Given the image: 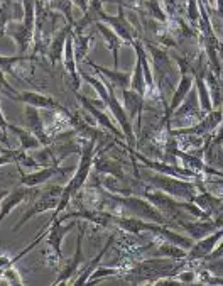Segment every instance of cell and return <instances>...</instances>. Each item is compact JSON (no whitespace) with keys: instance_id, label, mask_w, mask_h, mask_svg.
<instances>
[{"instance_id":"obj_10","label":"cell","mask_w":223,"mask_h":286,"mask_svg":"<svg viewBox=\"0 0 223 286\" xmlns=\"http://www.w3.org/2000/svg\"><path fill=\"white\" fill-rule=\"evenodd\" d=\"M146 198L154 203L155 208L163 210V213H167L169 217H176L183 210V203L172 200L167 193H159V191L158 193H146Z\"/></svg>"},{"instance_id":"obj_20","label":"cell","mask_w":223,"mask_h":286,"mask_svg":"<svg viewBox=\"0 0 223 286\" xmlns=\"http://www.w3.org/2000/svg\"><path fill=\"white\" fill-rule=\"evenodd\" d=\"M119 14H120V15H117V17H108V15H105V14L102 12V10H100V12H98L100 17H102L103 20L110 22V24L115 27L117 32H119V34H120L122 39L132 41L130 27H129V24H127V22H125V17H124V9H122V7H120V12H119Z\"/></svg>"},{"instance_id":"obj_30","label":"cell","mask_w":223,"mask_h":286,"mask_svg":"<svg viewBox=\"0 0 223 286\" xmlns=\"http://www.w3.org/2000/svg\"><path fill=\"white\" fill-rule=\"evenodd\" d=\"M31 56H22V54H17V56H0V71H7V73L17 76V73L12 70V64L22 61V59H29Z\"/></svg>"},{"instance_id":"obj_41","label":"cell","mask_w":223,"mask_h":286,"mask_svg":"<svg viewBox=\"0 0 223 286\" xmlns=\"http://www.w3.org/2000/svg\"><path fill=\"white\" fill-rule=\"evenodd\" d=\"M218 4H220V12L223 15V0H218Z\"/></svg>"},{"instance_id":"obj_3","label":"cell","mask_w":223,"mask_h":286,"mask_svg":"<svg viewBox=\"0 0 223 286\" xmlns=\"http://www.w3.org/2000/svg\"><path fill=\"white\" fill-rule=\"evenodd\" d=\"M147 181L155 188L163 190L164 193L171 195V196H180V198H185V200H191L194 198V190H196V186L193 183H186V181H180V180H174L171 178V176H164V174H155V176H150L147 178Z\"/></svg>"},{"instance_id":"obj_4","label":"cell","mask_w":223,"mask_h":286,"mask_svg":"<svg viewBox=\"0 0 223 286\" xmlns=\"http://www.w3.org/2000/svg\"><path fill=\"white\" fill-rule=\"evenodd\" d=\"M61 195H63V188L61 186H49L46 193H42L41 196L37 198V200L32 203V207L27 210L24 215H22V218L19 220L17 224L14 225V230H19L22 225H24L27 220H31L34 215H37V213H42L46 210H56V207H58V203L61 200Z\"/></svg>"},{"instance_id":"obj_33","label":"cell","mask_w":223,"mask_h":286,"mask_svg":"<svg viewBox=\"0 0 223 286\" xmlns=\"http://www.w3.org/2000/svg\"><path fill=\"white\" fill-rule=\"evenodd\" d=\"M198 90H199V100H202V108L205 112H211V102L208 98V90L205 88V83L202 78H198Z\"/></svg>"},{"instance_id":"obj_6","label":"cell","mask_w":223,"mask_h":286,"mask_svg":"<svg viewBox=\"0 0 223 286\" xmlns=\"http://www.w3.org/2000/svg\"><path fill=\"white\" fill-rule=\"evenodd\" d=\"M24 119H26V125H27V129H29V132H32V134L41 141L42 146H49L54 141V137H49L46 132H44V122L37 112V107H32V105L27 107Z\"/></svg>"},{"instance_id":"obj_37","label":"cell","mask_w":223,"mask_h":286,"mask_svg":"<svg viewBox=\"0 0 223 286\" xmlns=\"http://www.w3.org/2000/svg\"><path fill=\"white\" fill-rule=\"evenodd\" d=\"M73 2L83 10V12H86V10H88V0H73Z\"/></svg>"},{"instance_id":"obj_40","label":"cell","mask_w":223,"mask_h":286,"mask_svg":"<svg viewBox=\"0 0 223 286\" xmlns=\"http://www.w3.org/2000/svg\"><path fill=\"white\" fill-rule=\"evenodd\" d=\"M7 193H9L7 190H0V202H2L5 196H7Z\"/></svg>"},{"instance_id":"obj_34","label":"cell","mask_w":223,"mask_h":286,"mask_svg":"<svg viewBox=\"0 0 223 286\" xmlns=\"http://www.w3.org/2000/svg\"><path fill=\"white\" fill-rule=\"evenodd\" d=\"M221 257H223V242H221V246H218L216 249L211 251L210 254L205 257V259H208V261H216V259H221Z\"/></svg>"},{"instance_id":"obj_31","label":"cell","mask_w":223,"mask_h":286,"mask_svg":"<svg viewBox=\"0 0 223 286\" xmlns=\"http://www.w3.org/2000/svg\"><path fill=\"white\" fill-rule=\"evenodd\" d=\"M193 200L196 202V203H199V205H202L203 208H206L208 212L213 210V208H216V207L221 208V205H220L221 200H218V198H215V196H211L210 193H205V191L199 196H194Z\"/></svg>"},{"instance_id":"obj_12","label":"cell","mask_w":223,"mask_h":286,"mask_svg":"<svg viewBox=\"0 0 223 286\" xmlns=\"http://www.w3.org/2000/svg\"><path fill=\"white\" fill-rule=\"evenodd\" d=\"M68 169H61L59 166H48V168H42L39 169V171L36 173H31V174H20V183L29 186V188H32V186H37L44 183V181H48L51 176L54 174H64Z\"/></svg>"},{"instance_id":"obj_14","label":"cell","mask_w":223,"mask_h":286,"mask_svg":"<svg viewBox=\"0 0 223 286\" xmlns=\"http://www.w3.org/2000/svg\"><path fill=\"white\" fill-rule=\"evenodd\" d=\"M78 98H80V102L83 103V107H85V108L88 110V112H90V114L93 115L95 120H98V124H102L103 127H107L110 132H114V136H115V137H124V136H122V132L114 125V122H110L108 115H105V114L102 112V110L97 108V105H95V103H92L90 100H88V98L81 97V95L78 97Z\"/></svg>"},{"instance_id":"obj_13","label":"cell","mask_w":223,"mask_h":286,"mask_svg":"<svg viewBox=\"0 0 223 286\" xmlns=\"http://www.w3.org/2000/svg\"><path fill=\"white\" fill-rule=\"evenodd\" d=\"M78 227H80V235H78V244H76V254H75V257L73 259H71L68 264H66V268L63 269V273L59 274L58 278H56V281H54V284H63V283H66L68 281V279L71 278V274H73L76 269H78V266H80V264L83 262V252H81V242H83V229H81V224L78 222Z\"/></svg>"},{"instance_id":"obj_7","label":"cell","mask_w":223,"mask_h":286,"mask_svg":"<svg viewBox=\"0 0 223 286\" xmlns=\"http://www.w3.org/2000/svg\"><path fill=\"white\" fill-rule=\"evenodd\" d=\"M78 225V222H71L70 225H63L59 218H54L51 220V225H48V234H46V240L49 247L53 249V252H56L59 257H61V242H63L64 235L70 232L71 229Z\"/></svg>"},{"instance_id":"obj_27","label":"cell","mask_w":223,"mask_h":286,"mask_svg":"<svg viewBox=\"0 0 223 286\" xmlns=\"http://www.w3.org/2000/svg\"><path fill=\"white\" fill-rule=\"evenodd\" d=\"M98 29L100 32L103 34V37L107 39L108 46L112 49V53H114V58H115V68L119 66V48H120V37L115 34V32H112L110 29H107V26H103L102 22H98Z\"/></svg>"},{"instance_id":"obj_38","label":"cell","mask_w":223,"mask_h":286,"mask_svg":"<svg viewBox=\"0 0 223 286\" xmlns=\"http://www.w3.org/2000/svg\"><path fill=\"white\" fill-rule=\"evenodd\" d=\"M194 279V273L191 271V273H186V274H181L180 276V281H185V283H188V281H193Z\"/></svg>"},{"instance_id":"obj_17","label":"cell","mask_w":223,"mask_h":286,"mask_svg":"<svg viewBox=\"0 0 223 286\" xmlns=\"http://www.w3.org/2000/svg\"><path fill=\"white\" fill-rule=\"evenodd\" d=\"M124 92V100H125V108L127 112H129V119H136L137 114H139V119H141L142 115V107H144V102H142V95L137 92H129V90H122Z\"/></svg>"},{"instance_id":"obj_15","label":"cell","mask_w":223,"mask_h":286,"mask_svg":"<svg viewBox=\"0 0 223 286\" xmlns=\"http://www.w3.org/2000/svg\"><path fill=\"white\" fill-rule=\"evenodd\" d=\"M29 193H31L29 190H15L12 193H7V196L0 202V224H2V220L7 217L15 207L24 202V198Z\"/></svg>"},{"instance_id":"obj_43","label":"cell","mask_w":223,"mask_h":286,"mask_svg":"<svg viewBox=\"0 0 223 286\" xmlns=\"http://www.w3.org/2000/svg\"><path fill=\"white\" fill-rule=\"evenodd\" d=\"M4 2H5V0H0V7H2V5H4Z\"/></svg>"},{"instance_id":"obj_26","label":"cell","mask_w":223,"mask_h":286,"mask_svg":"<svg viewBox=\"0 0 223 286\" xmlns=\"http://www.w3.org/2000/svg\"><path fill=\"white\" fill-rule=\"evenodd\" d=\"M158 235H161V237H164L166 240H169L171 244L183 247V249H186V251H188V249H191V247H193V240H191V239L183 237V235H180V234L171 232V230H167V229L164 227V225H161V229H159Z\"/></svg>"},{"instance_id":"obj_35","label":"cell","mask_w":223,"mask_h":286,"mask_svg":"<svg viewBox=\"0 0 223 286\" xmlns=\"http://www.w3.org/2000/svg\"><path fill=\"white\" fill-rule=\"evenodd\" d=\"M5 132H7V130H4L2 127H0V142H4L5 147H9V149H10V142H9V137H7Z\"/></svg>"},{"instance_id":"obj_1","label":"cell","mask_w":223,"mask_h":286,"mask_svg":"<svg viewBox=\"0 0 223 286\" xmlns=\"http://www.w3.org/2000/svg\"><path fill=\"white\" fill-rule=\"evenodd\" d=\"M95 142H97V141L90 139L85 146H83V149H81V159H80V164H78V169H76V173H75L73 178H71L70 183L63 188V195H61V200H59L58 207H56V210H54L53 220L58 218L59 213L70 205L71 196H73V195L76 193V191L80 190L83 185H85V181L88 180V176H90V169H92V166H93Z\"/></svg>"},{"instance_id":"obj_28","label":"cell","mask_w":223,"mask_h":286,"mask_svg":"<svg viewBox=\"0 0 223 286\" xmlns=\"http://www.w3.org/2000/svg\"><path fill=\"white\" fill-rule=\"evenodd\" d=\"M159 256H166V257H172V259H185L188 256L186 249H180V246L169 244V242H164L159 247Z\"/></svg>"},{"instance_id":"obj_21","label":"cell","mask_w":223,"mask_h":286,"mask_svg":"<svg viewBox=\"0 0 223 286\" xmlns=\"http://www.w3.org/2000/svg\"><path fill=\"white\" fill-rule=\"evenodd\" d=\"M112 244H114V237H108L107 244H105V246H103V249L98 252V256H97V257H93V259H92L90 262H86V264H85V269H83L81 276L76 279L75 284H83V283H86V281H88V278L92 276V273L97 271V266H98L100 259H102V257L105 256V252L108 251V247H110Z\"/></svg>"},{"instance_id":"obj_2","label":"cell","mask_w":223,"mask_h":286,"mask_svg":"<svg viewBox=\"0 0 223 286\" xmlns=\"http://www.w3.org/2000/svg\"><path fill=\"white\" fill-rule=\"evenodd\" d=\"M110 202L117 203V205H122L133 217L146 218V220H150V222H155V224H161V225L166 224L164 213L161 212L159 208H155L152 203L144 202L142 198H137V196H132V195L110 196Z\"/></svg>"},{"instance_id":"obj_39","label":"cell","mask_w":223,"mask_h":286,"mask_svg":"<svg viewBox=\"0 0 223 286\" xmlns=\"http://www.w3.org/2000/svg\"><path fill=\"white\" fill-rule=\"evenodd\" d=\"M0 127H2L4 130H9V122L5 120V117H4L2 112H0Z\"/></svg>"},{"instance_id":"obj_9","label":"cell","mask_w":223,"mask_h":286,"mask_svg":"<svg viewBox=\"0 0 223 286\" xmlns=\"http://www.w3.org/2000/svg\"><path fill=\"white\" fill-rule=\"evenodd\" d=\"M221 237H223V229L215 230V232L211 235H208L206 239H202L198 244H194L191 249H189L186 257L188 259H203V257H206L211 251L215 249L216 242H218Z\"/></svg>"},{"instance_id":"obj_42","label":"cell","mask_w":223,"mask_h":286,"mask_svg":"<svg viewBox=\"0 0 223 286\" xmlns=\"http://www.w3.org/2000/svg\"><path fill=\"white\" fill-rule=\"evenodd\" d=\"M4 271H5V269L0 268V279H2V276H4Z\"/></svg>"},{"instance_id":"obj_18","label":"cell","mask_w":223,"mask_h":286,"mask_svg":"<svg viewBox=\"0 0 223 286\" xmlns=\"http://www.w3.org/2000/svg\"><path fill=\"white\" fill-rule=\"evenodd\" d=\"M9 130H12L14 134L19 137L20 149L29 151V149H37L39 146H42L41 141H39L37 137L29 130H24V129H20V127H17V125H12V124H9Z\"/></svg>"},{"instance_id":"obj_32","label":"cell","mask_w":223,"mask_h":286,"mask_svg":"<svg viewBox=\"0 0 223 286\" xmlns=\"http://www.w3.org/2000/svg\"><path fill=\"white\" fill-rule=\"evenodd\" d=\"M14 159H15L17 163H20L22 166H27V168H39V163H36V159H32L31 156H27L24 149H15Z\"/></svg>"},{"instance_id":"obj_11","label":"cell","mask_w":223,"mask_h":286,"mask_svg":"<svg viewBox=\"0 0 223 286\" xmlns=\"http://www.w3.org/2000/svg\"><path fill=\"white\" fill-rule=\"evenodd\" d=\"M130 152H132L133 158H137L139 161H142L147 168H152V169H155V171H159L163 174H167V176H196L193 169H183V168H177V166H169V164L158 163V161H152V159L144 158L142 154H139L136 151H130Z\"/></svg>"},{"instance_id":"obj_29","label":"cell","mask_w":223,"mask_h":286,"mask_svg":"<svg viewBox=\"0 0 223 286\" xmlns=\"http://www.w3.org/2000/svg\"><path fill=\"white\" fill-rule=\"evenodd\" d=\"M95 68H97L98 71H102L103 75H107L108 78L114 81V83L117 85V86H120L122 90H127V86H129V83H130V80H129V76L127 75H124V73H117V71H108V70H105V68H102V66H95Z\"/></svg>"},{"instance_id":"obj_19","label":"cell","mask_w":223,"mask_h":286,"mask_svg":"<svg viewBox=\"0 0 223 286\" xmlns=\"http://www.w3.org/2000/svg\"><path fill=\"white\" fill-rule=\"evenodd\" d=\"M180 225L181 227H185L194 239H203L205 235L215 232L216 227H218V224H215V222H194V224L180 222Z\"/></svg>"},{"instance_id":"obj_8","label":"cell","mask_w":223,"mask_h":286,"mask_svg":"<svg viewBox=\"0 0 223 286\" xmlns=\"http://www.w3.org/2000/svg\"><path fill=\"white\" fill-rule=\"evenodd\" d=\"M110 218L119 225L120 229L127 230L130 234H139L144 230H149L152 234H158L161 229V224H152V222H144L142 218H133V217H112Z\"/></svg>"},{"instance_id":"obj_16","label":"cell","mask_w":223,"mask_h":286,"mask_svg":"<svg viewBox=\"0 0 223 286\" xmlns=\"http://www.w3.org/2000/svg\"><path fill=\"white\" fill-rule=\"evenodd\" d=\"M221 120V112H211L208 115V119L203 120L198 127H191V129H185V130H171V136H183V134H203V132H210L211 129H215L216 125L220 124Z\"/></svg>"},{"instance_id":"obj_5","label":"cell","mask_w":223,"mask_h":286,"mask_svg":"<svg viewBox=\"0 0 223 286\" xmlns=\"http://www.w3.org/2000/svg\"><path fill=\"white\" fill-rule=\"evenodd\" d=\"M7 97H10L15 102H24L27 105L37 107V108H54L59 110V112L66 114L70 117V114L59 105L58 102H54L53 98H49L46 95H41V93H34V92H22V93H7Z\"/></svg>"},{"instance_id":"obj_22","label":"cell","mask_w":223,"mask_h":286,"mask_svg":"<svg viewBox=\"0 0 223 286\" xmlns=\"http://www.w3.org/2000/svg\"><path fill=\"white\" fill-rule=\"evenodd\" d=\"M71 27H66L64 31H61L58 37L53 41L51 48H49V56H51V63L54 64L58 59L61 58V54H63V49H64V44H66V39H68V34H70Z\"/></svg>"},{"instance_id":"obj_25","label":"cell","mask_w":223,"mask_h":286,"mask_svg":"<svg viewBox=\"0 0 223 286\" xmlns=\"http://www.w3.org/2000/svg\"><path fill=\"white\" fill-rule=\"evenodd\" d=\"M95 166H97V169L100 173H110L112 176H115V178L125 180L120 163L110 161V159H97V161H95Z\"/></svg>"},{"instance_id":"obj_23","label":"cell","mask_w":223,"mask_h":286,"mask_svg":"<svg viewBox=\"0 0 223 286\" xmlns=\"http://www.w3.org/2000/svg\"><path fill=\"white\" fill-rule=\"evenodd\" d=\"M189 88H191V78H188V76H185V78L181 80V83H180V88L176 90L174 93V97H172V102H171V105L169 108H167V114H166V119L169 117V115L174 112V110L177 108V105L185 100V97H186V93L189 92Z\"/></svg>"},{"instance_id":"obj_36","label":"cell","mask_w":223,"mask_h":286,"mask_svg":"<svg viewBox=\"0 0 223 286\" xmlns=\"http://www.w3.org/2000/svg\"><path fill=\"white\" fill-rule=\"evenodd\" d=\"M12 159H14V158L10 156V154H0V166H4V164L10 163Z\"/></svg>"},{"instance_id":"obj_24","label":"cell","mask_w":223,"mask_h":286,"mask_svg":"<svg viewBox=\"0 0 223 286\" xmlns=\"http://www.w3.org/2000/svg\"><path fill=\"white\" fill-rule=\"evenodd\" d=\"M64 63H66V70L70 71L71 76H73L75 81V88L80 86V80H78L76 70H75V49H73V41H71V36H68L64 44Z\"/></svg>"}]
</instances>
